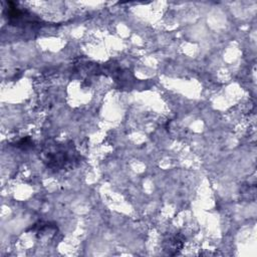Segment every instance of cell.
<instances>
[{
    "instance_id": "6da1fadb",
    "label": "cell",
    "mask_w": 257,
    "mask_h": 257,
    "mask_svg": "<svg viewBox=\"0 0 257 257\" xmlns=\"http://www.w3.org/2000/svg\"><path fill=\"white\" fill-rule=\"evenodd\" d=\"M47 167L55 170L64 169L65 166L76 161L72 146H66L63 144L55 145L48 152L45 153Z\"/></svg>"
}]
</instances>
